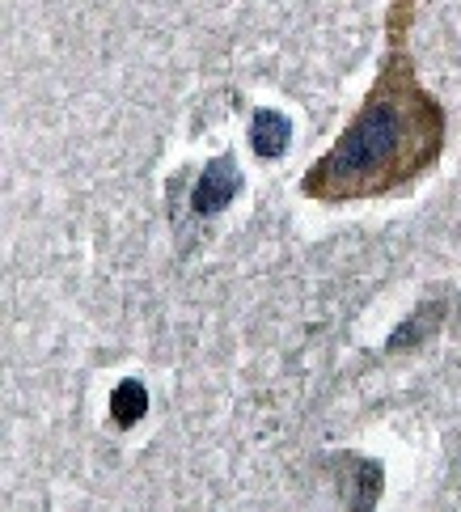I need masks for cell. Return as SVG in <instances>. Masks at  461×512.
<instances>
[{
    "mask_svg": "<svg viewBox=\"0 0 461 512\" xmlns=\"http://www.w3.org/2000/svg\"><path fill=\"white\" fill-rule=\"evenodd\" d=\"M415 0H394L385 17V56L356 115L339 140L301 178V195L313 204L343 208L390 199L436 170L449 144V111L423 89L411 56Z\"/></svg>",
    "mask_w": 461,
    "mask_h": 512,
    "instance_id": "obj_1",
    "label": "cell"
},
{
    "mask_svg": "<svg viewBox=\"0 0 461 512\" xmlns=\"http://www.w3.org/2000/svg\"><path fill=\"white\" fill-rule=\"evenodd\" d=\"M237 191H242V174H237V161L233 157H216L212 166L204 170V178H199V187L191 195V204L199 216H216V212H225Z\"/></svg>",
    "mask_w": 461,
    "mask_h": 512,
    "instance_id": "obj_2",
    "label": "cell"
},
{
    "mask_svg": "<svg viewBox=\"0 0 461 512\" xmlns=\"http://www.w3.org/2000/svg\"><path fill=\"white\" fill-rule=\"evenodd\" d=\"M288 140H292L288 115H280V111H254V119H250V149H254V157H263V161L284 157Z\"/></svg>",
    "mask_w": 461,
    "mask_h": 512,
    "instance_id": "obj_3",
    "label": "cell"
},
{
    "mask_svg": "<svg viewBox=\"0 0 461 512\" xmlns=\"http://www.w3.org/2000/svg\"><path fill=\"white\" fill-rule=\"evenodd\" d=\"M144 411H149V390L140 381H119V390L110 394V419L119 428H132L144 419Z\"/></svg>",
    "mask_w": 461,
    "mask_h": 512,
    "instance_id": "obj_4",
    "label": "cell"
}]
</instances>
